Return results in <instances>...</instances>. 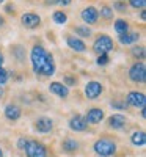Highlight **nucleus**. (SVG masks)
Returning <instances> with one entry per match:
<instances>
[{"mask_svg": "<svg viewBox=\"0 0 146 157\" xmlns=\"http://www.w3.org/2000/svg\"><path fill=\"white\" fill-rule=\"evenodd\" d=\"M30 60H32L33 71L36 74H41V75H52V74H55L54 57H52V54H49L43 46H35L32 49Z\"/></svg>", "mask_w": 146, "mask_h": 157, "instance_id": "f257e3e1", "label": "nucleus"}, {"mask_svg": "<svg viewBox=\"0 0 146 157\" xmlns=\"http://www.w3.org/2000/svg\"><path fill=\"white\" fill-rule=\"evenodd\" d=\"M94 152L102 157L113 155L116 152V145H115V141H112L109 138H101L94 143Z\"/></svg>", "mask_w": 146, "mask_h": 157, "instance_id": "f03ea898", "label": "nucleus"}, {"mask_svg": "<svg viewBox=\"0 0 146 157\" xmlns=\"http://www.w3.org/2000/svg\"><path fill=\"white\" fill-rule=\"evenodd\" d=\"M113 47H115L113 39L110 36H107V35H101L94 41V44H93V49H94V52H96V54H99V55L109 54L110 50H113Z\"/></svg>", "mask_w": 146, "mask_h": 157, "instance_id": "7ed1b4c3", "label": "nucleus"}, {"mask_svg": "<svg viewBox=\"0 0 146 157\" xmlns=\"http://www.w3.org/2000/svg\"><path fill=\"white\" fill-rule=\"evenodd\" d=\"M129 77H130V80H134V82H144V78H146V68H144V63L143 61H137L134 63L130 66L129 69Z\"/></svg>", "mask_w": 146, "mask_h": 157, "instance_id": "20e7f679", "label": "nucleus"}, {"mask_svg": "<svg viewBox=\"0 0 146 157\" xmlns=\"http://www.w3.org/2000/svg\"><path fill=\"white\" fill-rule=\"evenodd\" d=\"M25 152H27L29 157H47V149L43 143H39L36 140L29 141L27 148H25Z\"/></svg>", "mask_w": 146, "mask_h": 157, "instance_id": "39448f33", "label": "nucleus"}, {"mask_svg": "<svg viewBox=\"0 0 146 157\" xmlns=\"http://www.w3.org/2000/svg\"><path fill=\"white\" fill-rule=\"evenodd\" d=\"M21 22L25 29H36V27H39V24H41V17L38 14H35V13H25L21 17Z\"/></svg>", "mask_w": 146, "mask_h": 157, "instance_id": "423d86ee", "label": "nucleus"}, {"mask_svg": "<svg viewBox=\"0 0 146 157\" xmlns=\"http://www.w3.org/2000/svg\"><path fill=\"white\" fill-rule=\"evenodd\" d=\"M104 91L102 85L96 80H93V82H88L86 86H85V94L88 99H98L101 96V93Z\"/></svg>", "mask_w": 146, "mask_h": 157, "instance_id": "0eeeda50", "label": "nucleus"}, {"mask_svg": "<svg viewBox=\"0 0 146 157\" xmlns=\"http://www.w3.org/2000/svg\"><path fill=\"white\" fill-rule=\"evenodd\" d=\"M80 17H82L83 22H86V24H90V25H91V24H96L98 19H99V11H98L94 6H86L85 10H82Z\"/></svg>", "mask_w": 146, "mask_h": 157, "instance_id": "6e6552de", "label": "nucleus"}, {"mask_svg": "<svg viewBox=\"0 0 146 157\" xmlns=\"http://www.w3.org/2000/svg\"><path fill=\"white\" fill-rule=\"evenodd\" d=\"M127 104L134 107H140V109H144V104H146V98L143 93H138V91H130L127 94Z\"/></svg>", "mask_w": 146, "mask_h": 157, "instance_id": "1a4fd4ad", "label": "nucleus"}, {"mask_svg": "<svg viewBox=\"0 0 146 157\" xmlns=\"http://www.w3.org/2000/svg\"><path fill=\"white\" fill-rule=\"evenodd\" d=\"M104 118V110L102 109H91L88 113H86V118L85 121L86 124H99Z\"/></svg>", "mask_w": 146, "mask_h": 157, "instance_id": "9d476101", "label": "nucleus"}, {"mask_svg": "<svg viewBox=\"0 0 146 157\" xmlns=\"http://www.w3.org/2000/svg\"><path fill=\"white\" fill-rule=\"evenodd\" d=\"M52 127H54V121L50 120V118H38L36 123H35V129L38 130V132H50Z\"/></svg>", "mask_w": 146, "mask_h": 157, "instance_id": "9b49d317", "label": "nucleus"}, {"mask_svg": "<svg viewBox=\"0 0 146 157\" xmlns=\"http://www.w3.org/2000/svg\"><path fill=\"white\" fill-rule=\"evenodd\" d=\"M86 126L88 124H86L85 118L82 115H75V116H72L71 120H69V127L72 130H75V132H82V130L86 129Z\"/></svg>", "mask_w": 146, "mask_h": 157, "instance_id": "f8f14e48", "label": "nucleus"}, {"mask_svg": "<svg viewBox=\"0 0 146 157\" xmlns=\"http://www.w3.org/2000/svg\"><path fill=\"white\" fill-rule=\"evenodd\" d=\"M49 90H50V93L57 94L58 98H66V96L69 94L68 86L63 85V83H60V82H52V83L49 85Z\"/></svg>", "mask_w": 146, "mask_h": 157, "instance_id": "ddd939ff", "label": "nucleus"}, {"mask_svg": "<svg viewBox=\"0 0 146 157\" xmlns=\"http://www.w3.org/2000/svg\"><path fill=\"white\" fill-rule=\"evenodd\" d=\"M66 43H68V46L75 50V52H83L86 49V44L82 41L80 38H77V36H68V39H66Z\"/></svg>", "mask_w": 146, "mask_h": 157, "instance_id": "4468645a", "label": "nucleus"}, {"mask_svg": "<svg viewBox=\"0 0 146 157\" xmlns=\"http://www.w3.org/2000/svg\"><path fill=\"white\" fill-rule=\"evenodd\" d=\"M124 124H126V116L124 115L116 113V115H112L109 118V126L112 129H121V127H124Z\"/></svg>", "mask_w": 146, "mask_h": 157, "instance_id": "2eb2a0df", "label": "nucleus"}, {"mask_svg": "<svg viewBox=\"0 0 146 157\" xmlns=\"http://www.w3.org/2000/svg\"><path fill=\"white\" fill-rule=\"evenodd\" d=\"M5 116L8 118V120L11 121H16L21 118V109L17 105H13V104H10V105L5 107Z\"/></svg>", "mask_w": 146, "mask_h": 157, "instance_id": "dca6fc26", "label": "nucleus"}, {"mask_svg": "<svg viewBox=\"0 0 146 157\" xmlns=\"http://www.w3.org/2000/svg\"><path fill=\"white\" fill-rule=\"evenodd\" d=\"M138 38H140V33L134 32V33H124V35H119V43L121 44H132V43H135L138 41Z\"/></svg>", "mask_w": 146, "mask_h": 157, "instance_id": "f3484780", "label": "nucleus"}, {"mask_svg": "<svg viewBox=\"0 0 146 157\" xmlns=\"http://www.w3.org/2000/svg\"><path fill=\"white\" fill-rule=\"evenodd\" d=\"M130 140H132V145H135V146H144V143H146L144 132H141V130H137V132L132 134Z\"/></svg>", "mask_w": 146, "mask_h": 157, "instance_id": "a211bd4d", "label": "nucleus"}, {"mask_svg": "<svg viewBox=\"0 0 146 157\" xmlns=\"http://www.w3.org/2000/svg\"><path fill=\"white\" fill-rule=\"evenodd\" d=\"M115 32H116L118 35L127 33V32H129V24H127L124 19H118V21L115 22Z\"/></svg>", "mask_w": 146, "mask_h": 157, "instance_id": "6ab92c4d", "label": "nucleus"}, {"mask_svg": "<svg viewBox=\"0 0 146 157\" xmlns=\"http://www.w3.org/2000/svg\"><path fill=\"white\" fill-rule=\"evenodd\" d=\"M63 149H64L66 152H74V151L79 149V143H77L75 140H72V138H66V140L63 141Z\"/></svg>", "mask_w": 146, "mask_h": 157, "instance_id": "aec40b11", "label": "nucleus"}, {"mask_svg": "<svg viewBox=\"0 0 146 157\" xmlns=\"http://www.w3.org/2000/svg\"><path fill=\"white\" fill-rule=\"evenodd\" d=\"M52 21L58 25H64L68 22V16H66V13H63V11H55L54 16H52Z\"/></svg>", "mask_w": 146, "mask_h": 157, "instance_id": "412c9836", "label": "nucleus"}, {"mask_svg": "<svg viewBox=\"0 0 146 157\" xmlns=\"http://www.w3.org/2000/svg\"><path fill=\"white\" fill-rule=\"evenodd\" d=\"M75 35H80L82 38H90L91 36V29L88 27V25H77V27L74 29Z\"/></svg>", "mask_w": 146, "mask_h": 157, "instance_id": "4be33fe9", "label": "nucleus"}, {"mask_svg": "<svg viewBox=\"0 0 146 157\" xmlns=\"http://www.w3.org/2000/svg\"><path fill=\"white\" fill-rule=\"evenodd\" d=\"M99 14H101L102 17H105V19H112V17H113V8H110V6H102Z\"/></svg>", "mask_w": 146, "mask_h": 157, "instance_id": "5701e85b", "label": "nucleus"}, {"mask_svg": "<svg viewBox=\"0 0 146 157\" xmlns=\"http://www.w3.org/2000/svg\"><path fill=\"white\" fill-rule=\"evenodd\" d=\"M132 54H134V57H137V58H143L144 57V49L141 46H135L134 49H132Z\"/></svg>", "mask_w": 146, "mask_h": 157, "instance_id": "b1692460", "label": "nucleus"}, {"mask_svg": "<svg viewBox=\"0 0 146 157\" xmlns=\"http://www.w3.org/2000/svg\"><path fill=\"white\" fill-rule=\"evenodd\" d=\"M129 3H130V6H134V8L143 10L146 6V0H129Z\"/></svg>", "mask_w": 146, "mask_h": 157, "instance_id": "393cba45", "label": "nucleus"}, {"mask_svg": "<svg viewBox=\"0 0 146 157\" xmlns=\"http://www.w3.org/2000/svg\"><path fill=\"white\" fill-rule=\"evenodd\" d=\"M109 61H110V58H109L107 54H102V55L98 57V64H99V66H104V64H107Z\"/></svg>", "mask_w": 146, "mask_h": 157, "instance_id": "a878e982", "label": "nucleus"}, {"mask_svg": "<svg viewBox=\"0 0 146 157\" xmlns=\"http://www.w3.org/2000/svg\"><path fill=\"white\" fill-rule=\"evenodd\" d=\"M6 80H8V72L3 68H0V85H3Z\"/></svg>", "mask_w": 146, "mask_h": 157, "instance_id": "bb28decb", "label": "nucleus"}, {"mask_svg": "<svg viewBox=\"0 0 146 157\" xmlns=\"http://www.w3.org/2000/svg\"><path fill=\"white\" fill-rule=\"evenodd\" d=\"M27 145H29V140L19 138V141H17V148H19V149H25V148H27Z\"/></svg>", "mask_w": 146, "mask_h": 157, "instance_id": "cd10ccee", "label": "nucleus"}, {"mask_svg": "<svg viewBox=\"0 0 146 157\" xmlns=\"http://www.w3.org/2000/svg\"><path fill=\"white\" fill-rule=\"evenodd\" d=\"M63 85H75V80H74V77H71V75H64V83Z\"/></svg>", "mask_w": 146, "mask_h": 157, "instance_id": "c85d7f7f", "label": "nucleus"}, {"mask_svg": "<svg viewBox=\"0 0 146 157\" xmlns=\"http://www.w3.org/2000/svg\"><path fill=\"white\" fill-rule=\"evenodd\" d=\"M113 8L118 10V11H126V5H124L123 2H116V3L113 5Z\"/></svg>", "mask_w": 146, "mask_h": 157, "instance_id": "c756f323", "label": "nucleus"}, {"mask_svg": "<svg viewBox=\"0 0 146 157\" xmlns=\"http://www.w3.org/2000/svg\"><path fill=\"white\" fill-rule=\"evenodd\" d=\"M55 3H58V5H61V6H66V5H69L72 0H54Z\"/></svg>", "mask_w": 146, "mask_h": 157, "instance_id": "7c9ffc66", "label": "nucleus"}, {"mask_svg": "<svg viewBox=\"0 0 146 157\" xmlns=\"http://www.w3.org/2000/svg\"><path fill=\"white\" fill-rule=\"evenodd\" d=\"M113 107H116V109H124L126 107V102L123 104V102H113Z\"/></svg>", "mask_w": 146, "mask_h": 157, "instance_id": "2f4dec72", "label": "nucleus"}, {"mask_svg": "<svg viewBox=\"0 0 146 157\" xmlns=\"http://www.w3.org/2000/svg\"><path fill=\"white\" fill-rule=\"evenodd\" d=\"M6 13H13L14 11V8H13V5H6V10H5Z\"/></svg>", "mask_w": 146, "mask_h": 157, "instance_id": "473e14b6", "label": "nucleus"}, {"mask_svg": "<svg viewBox=\"0 0 146 157\" xmlns=\"http://www.w3.org/2000/svg\"><path fill=\"white\" fill-rule=\"evenodd\" d=\"M2 63H3V55H2V52H0V68H2Z\"/></svg>", "mask_w": 146, "mask_h": 157, "instance_id": "72a5a7b5", "label": "nucleus"}, {"mask_svg": "<svg viewBox=\"0 0 146 157\" xmlns=\"http://www.w3.org/2000/svg\"><path fill=\"white\" fill-rule=\"evenodd\" d=\"M146 19V13L144 11H141V21H144Z\"/></svg>", "mask_w": 146, "mask_h": 157, "instance_id": "f704fd0d", "label": "nucleus"}, {"mask_svg": "<svg viewBox=\"0 0 146 157\" xmlns=\"http://www.w3.org/2000/svg\"><path fill=\"white\" fill-rule=\"evenodd\" d=\"M2 25H3V17L0 16V27H2Z\"/></svg>", "mask_w": 146, "mask_h": 157, "instance_id": "c9c22d12", "label": "nucleus"}, {"mask_svg": "<svg viewBox=\"0 0 146 157\" xmlns=\"http://www.w3.org/2000/svg\"><path fill=\"white\" fill-rule=\"evenodd\" d=\"M0 157H3V152H2V149H0Z\"/></svg>", "mask_w": 146, "mask_h": 157, "instance_id": "e433bc0d", "label": "nucleus"}, {"mask_svg": "<svg viewBox=\"0 0 146 157\" xmlns=\"http://www.w3.org/2000/svg\"><path fill=\"white\" fill-rule=\"evenodd\" d=\"M0 96H2V88H0Z\"/></svg>", "mask_w": 146, "mask_h": 157, "instance_id": "4c0bfd02", "label": "nucleus"}, {"mask_svg": "<svg viewBox=\"0 0 146 157\" xmlns=\"http://www.w3.org/2000/svg\"><path fill=\"white\" fill-rule=\"evenodd\" d=\"M3 2H5V0H0V3H3Z\"/></svg>", "mask_w": 146, "mask_h": 157, "instance_id": "58836bf2", "label": "nucleus"}, {"mask_svg": "<svg viewBox=\"0 0 146 157\" xmlns=\"http://www.w3.org/2000/svg\"><path fill=\"white\" fill-rule=\"evenodd\" d=\"M118 2H121V0H118Z\"/></svg>", "mask_w": 146, "mask_h": 157, "instance_id": "ea45409f", "label": "nucleus"}]
</instances>
